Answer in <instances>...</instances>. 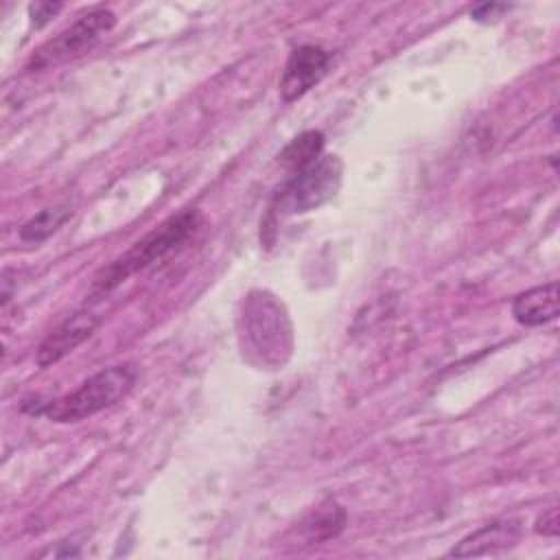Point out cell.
I'll return each instance as SVG.
<instances>
[{"instance_id":"6da1fadb","label":"cell","mask_w":560,"mask_h":560,"mask_svg":"<svg viewBox=\"0 0 560 560\" xmlns=\"http://www.w3.org/2000/svg\"><path fill=\"white\" fill-rule=\"evenodd\" d=\"M243 357L260 370L282 368L293 352V324L282 302L269 291H249L238 313Z\"/></svg>"},{"instance_id":"7a4b0ae2","label":"cell","mask_w":560,"mask_h":560,"mask_svg":"<svg viewBox=\"0 0 560 560\" xmlns=\"http://www.w3.org/2000/svg\"><path fill=\"white\" fill-rule=\"evenodd\" d=\"M199 225H201V214L197 210H184L177 217H171L160 228L144 234L140 241H136L125 254H120L107 267H103L90 287V298L98 300L107 295L118 284H122L129 276L138 273L140 269L179 249L199 230Z\"/></svg>"},{"instance_id":"3957f363","label":"cell","mask_w":560,"mask_h":560,"mask_svg":"<svg viewBox=\"0 0 560 560\" xmlns=\"http://www.w3.org/2000/svg\"><path fill=\"white\" fill-rule=\"evenodd\" d=\"M136 376L138 372L131 363L105 368L83 381L74 392L37 407L33 413H42L55 422H79L125 398L131 392Z\"/></svg>"},{"instance_id":"277c9868","label":"cell","mask_w":560,"mask_h":560,"mask_svg":"<svg viewBox=\"0 0 560 560\" xmlns=\"http://www.w3.org/2000/svg\"><path fill=\"white\" fill-rule=\"evenodd\" d=\"M343 179V162L335 153H322L311 164L293 171L276 195L273 208L280 214L311 212L330 201Z\"/></svg>"},{"instance_id":"5b68a950","label":"cell","mask_w":560,"mask_h":560,"mask_svg":"<svg viewBox=\"0 0 560 560\" xmlns=\"http://www.w3.org/2000/svg\"><path fill=\"white\" fill-rule=\"evenodd\" d=\"M116 24V15L109 9L96 7L88 13L79 15L68 28H63L57 37L48 39L28 61L31 70H44L68 59L79 57L83 50L92 48L105 33H109Z\"/></svg>"},{"instance_id":"8992f818","label":"cell","mask_w":560,"mask_h":560,"mask_svg":"<svg viewBox=\"0 0 560 560\" xmlns=\"http://www.w3.org/2000/svg\"><path fill=\"white\" fill-rule=\"evenodd\" d=\"M332 55L315 44H304L295 48L284 66L280 79V96L284 103L302 98L311 88H315L328 72Z\"/></svg>"},{"instance_id":"52a82bcc","label":"cell","mask_w":560,"mask_h":560,"mask_svg":"<svg viewBox=\"0 0 560 560\" xmlns=\"http://www.w3.org/2000/svg\"><path fill=\"white\" fill-rule=\"evenodd\" d=\"M98 326V317L90 311H77L72 315H68L37 348L35 354V363L39 368H48L57 361H61L63 357H68L70 352H74V348H79L88 337H92V332Z\"/></svg>"},{"instance_id":"ba28073f","label":"cell","mask_w":560,"mask_h":560,"mask_svg":"<svg viewBox=\"0 0 560 560\" xmlns=\"http://www.w3.org/2000/svg\"><path fill=\"white\" fill-rule=\"evenodd\" d=\"M523 536V527L514 518H501L492 521L472 534L464 536L448 556L453 558H470V556H488V553H501L518 545Z\"/></svg>"},{"instance_id":"9c48e42d","label":"cell","mask_w":560,"mask_h":560,"mask_svg":"<svg viewBox=\"0 0 560 560\" xmlns=\"http://www.w3.org/2000/svg\"><path fill=\"white\" fill-rule=\"evenodd\" d=\"M560 313V287L556 280L518 293L512 302V315L521 326H542Z\"/></svg>"},{"instance_id":"30bf717a","label":"cell","mask_w":560,"mask_h":560,"mask_svg":"<svg viewBox=\"0 0 560 560\" xmlns=\"http://www.w3.org/2000/svg\"><path fill=\"white\" fill-rule=\"evenodd\" d=\"M72 214L70 203H59L55 208H44L35 217H31L22 228H20V238L24 243H42L50 234H55Z\"/></svg>"},{"instance_id":"8fae6325","label":"cell","mask_w":560,"mask_h":560,"mask_svg":"<svg viewBox=\"0 0 560 560\" xmlns=\"http://www.w3.org/2000/svg\"><path fill=\"white\" fill-rule=\"evenodd\" d=\"M346 525V512L337 503L319 505L317 512H313L304 521V534L308 542H322L332 536H337Z\"/></svg>"},{"instance_id":"7c38bea8","label":"cell","mask_w":560,"mask_h":560,"mask_svg":"<svg viewBox=\"0 0 560 560\" xmlns=\"http://www.w3.org/2000/svg\"><path fill=\"white\" fill-rule=\"evenodd\" d=\"M324 147V133L322 131H304L298 138H293L282 151H280V162L293 171L311 164L315 158L322 155Z\"/></svg>"},{"instance_id":"4fadbf2b","label":"cell","mask_w":560,"mask_h":560,"mask_svg":"<svg viewBox=\"0 0 560 560\" xmlns=\"http://www.w3.org/2000/svg\"><path fill=\"white\" fill-rule=\"evenodd\" d=\"M61 9V2H35L28 7V13H31V20L35 24V28L44 26L57 11Z\"/></svg>"},{"instance_id":"5bb4252c","label":"cell","mask_w":560,"mask_h":560,"mask_svg":"<svg viewBox=\"0 0 560 560\" xmlns=\"http://www.w3.org/2000/svg\"><path fill=\"white\" fill-rule=\"evenodd\" d=\"M536 532L542 536H551L556 538L560 532V521H558V508H549L545 510L538 521H536Z\"/></svg>"},{"instance_id":"9a60e30c","label":"cell","mask_w":560,"mask_h":560,"mask_svg":"<svg viewBox=\"0 0 560 560\" xmlns=\"http://www.w3.org/2000/svg\"><path fill=\"white\" fill-rule=\"evenodd\" d=\"M510 7L508 4H501V2H481L477 4L475 9H470V18L477 20V22H488V20H494L499 18L503 11H508Z\"/></svg>"}]
</instances>
